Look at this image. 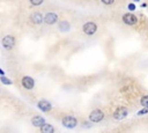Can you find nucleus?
Masks as SVG:
<instances>
[{
  "label": "nucleus",
  "instance_id": "nucleus-1",
  "mask_svg": "<svg viewBox=\"0 0 148 133\" xmlns=\"http://www.w3.org/2000/svg\"><path fill=\"white\" fill-rule=\"evenodd\" d=\"M62 125L67 128H74L77 125V119L73 116H66L62 119Z\"/></svg>",
  "mask_w": 148,
  "mask_h": 133
},
{
  "label": "nucleus",
  "instance_id": "nucleus-2",
  "mask_svg": "<svg viewBox=\"0 0 148 133\" xmlns=\"http://www.w3.org/2000/svg\"><path fill=\"white\" fill-rule=\"evenodd\" d=\"M82 30L86 35H94L97 30V25L94 23V22H87L83 24L82 27Z\"/></svg>",
  "mask_w": 148,
  "mask_h": 133
},
{
  "label": "nucleus",
  "instance_id": "nucleus-3",
  "mask_svg": "<svg viewBox=\"0 0 148 133\" xmlns=\"http://www.w3.org/2000/svg\"><path fill=\"white\" fill-rule=\"evenodd\" d=\"M127 113H128L127 109L124 108V106H120V108H118V109L113 112V118L117 119V120H123L124 118L127 117Z\"/></svg>",
  "mask_w": 148,
  "mask_h": 133
},
{
  "label": "nucleus",
  "instance_id": "nucleus-4",
  "mask_svg": "<svg viewBox=\"0 0 148 133\" xmlns=\"http://www.w3.org/2000/svg\"><path fill=\"white\" fill-rule=\"evenodd\" d=\"M103 118H104V113H103L101 110H94V111H91L90 114H89V119H90V121H92V123H98V121H101Z\"/></svg>",
  "mask_w": 148,
  "mask_h": 133
},
{
  "label": "nucleus",
  "instance_id": "nucleus-5",
  "mask_svg": "<svg viewBox=\"0 0 148 133\" xmlns=\"http://www.w3.org/2000/svg\"><path fill=\"white\" fill-rule=\"evenodd\" d=\"M14 44H15V38H14L13 36H10V35L5 36V37L2 38V45H3L5 49L10 50V49H13Z\"/></svg>",
  "mask_w": 148,
  "mask_h": 133
},
{
  "label": "nucleus",
  "instance_id": "nucleus-6",
  "mask_svg": "<svg viewBox=\"0 0 148 133\" xmlns=\"http://www.w3.org/2000/svg\"><path fill=\"white\" fill-rule=\"evenodd\" d=\"M123 22L126 23V24H128V25H133V24H135V23L138 22V19H136V16H134L133 14L127 13V14H125V15L123 16Z\"/></svg>",
  "mask_w": 148,
  "mask_h": 133
},
{
  "label": "nucleus",
  "instance_id": "nucleus-7",
  "mask_svg": "<svg viewBox=\"0 0 148 133\" xmlns=\"http://www.w3.org/2000/svg\"><path fill=\"white\" fill-rule=\"evenodd\" d=\"M37 106H38V109L42 110L43 112H49V111L52 109L51 103L47 102L46 99H42V101H39V102L37 103Z\"/></svg>",
  "mask_w": 148,
  "mask_h": 133
},
{
  "label": "nucleus",
  "instance_id": "nucleus-8",
  "mask_svg": "<svg viewBox=\"0 0 148 133\" xmlns=\"http://www.w3.org/2000/svg\"><path fill=\"white\" fill-rule=\"evenodd\" d=\"M22 86L25 88V89H32L34 86H35V81L32 77L30 76H23L22 77Z\"/></svg>",
  "mask_w": 148,
  "mask_h": 133
},
{
  "label": "nucleus",
  "instance_id": "nucleus-9",
  "mask_svg": "<svg viewBox=\"0 0 148 133\" xmlns=\"http://www.w3.org/2000/svg\"><path fill=\"white\" fill-rule=\"evenodd\" d=\"M44 21H45L46 24H54L58 21V16L54 13H47L44 17Z\"/></svg>",
  "mask_w": 148,
  "mask_h": 133
},
{
  "label": "nucleus",
  "instance_id": "nucleus-10",
  "mask_svg": "<svg viewBox=\"0 0 148 133\" xmlns=\"http://www.w3.org/2000/svg\"><path fill=\"white\" fill-rule=\"evenodd\" d=\"M30 20H31V22L35 23V24H40V23L43 22V16H42V14H40L39 12H35V13L31 14Z\"/></svg>",
  "mask_w": 148,
  "mask_h": 133
},
{
  "label": "nucleus",
  "instance_id": "nucleus-11",
  "mask_svg": "<svg viewBox=\"0 0 148 133\" xmlns=\"http://www.w3.org/2000/svg\"><path fill=\"white\" fill-rule=\"evenodd\" d=\"M31 124H32L35 127H40L43 124H45V120H44L42 117L36 116V117H34V118L31 119Z\"/></svg>",
  "mask_w": 148,
  "mask_h": 133
},
{
  "label": "nucleus",
  "instance_id": "nucleus-12",
  "mask_svg": "<svg viewBox=\"0 0 148 133\" xmlns=\"http://www.w3.org/2000/svg\"><path fill=\"white\" fill-rule=\"evenodd\" d=\"M56 130H54V127L52 126V125H50V124H43L42 126H40V132L42 133H53Z\"/></svg>",
  "mask_w": 148,
  "mask_h": 133
},
{
  "label": "nucleus",
  "instance_id": "nucleus-13",
  "mask_svg": "<svg viewBox=\"0 0 148 133\" xmlns=\"http://www.w3.org/2000/svg\"><path fill=\"white\" fill-rule=\"evenodd\" d=\"M69 28H71V25H69V23H68L67 21H61V22H59V30H60V31L66 32V31L69 30Z\"/></svg>",
  "mask_w": 148,
  "mask_h": 133
},
{
  "label": "nucleus",
  "instance_id": "nucleus-14",
  "mask_svg": "<svg viewBox=\"0 0 148 133\" xmlns=\"http://www.w3.org/2000/svg\"><path fill=\"white\" fill-rule=\"evenodd\" d=\"M140 103H141V105L145 108V106H147L148 108V95H146V96H143L141 99H140Z\"/></svg>",
  "mask_w": 148,
  "mask_h": 133
},
{
  "label": "nucleus",
  "instance_id": "nucleus-15",
  "mask_svg": "<svg viewBox=\"0 0 148 133\" xmlns=\"http://www.w3.org/2000/svg\"><path fill=\"white\" fill-rule=\"evenodd\" d=\"M0 80H1V82H2L3 84H8V86H9V84H12V83H13L9 79H7V77H6V76H3V75L0 77Z\"/></svg>",
  "mask_w": 148,
  "mask_h": 133
},
{
  "label": "nucleus",
  "instance_id": "nucleus-16",
  "mask_svg": "<svg viewBox=\"0 0 148 133\" xmlns=\"http://www.w3.org/2000/svg\"><path fill=\"white\" fill-rule=\"evenodd\" d=\"M30 2H31V5H34V6H39V5H42L43 0H30Z\"/></svg>",
  "mask_w": 148,
  "mask_h": 133
},
{
  "label": "nucleus",
  "instance_id": "nucleus-17",
  "mask_svg": "<svg viewBox=\"0 0 148 133\" xmlns=\"http://www.w3.org/2000/svg\"><path fill=\"white\" fill-rule=\"evenodd\" d=\"M145 113H148V108H147V106H145V109L140 110V111L138 112V116H142V114H145Z\"/></svg>",
  "mask_w": 148,
  "mask_h": 133
},
{
  "label": "nucleus",
  "instance_id": "nucleus-18",
  "mask_svg": "<svg viewBox=\"0 0 148 133\" xmlns=\"http://www.w3.org/2000/svg\"><path fill=\"white\" fill-rule=\"evenodd\" d=\"M104 5H111V3H113V1L114 0H101Z\"/></svg>",
  "mask_w": 148,
  "mask_h": 133
},
{
  "label": "nucleus",
  "instance_id": "nucleus-19",
  "mask_svg": "<svg viewBox=\"0 0 148 133\" xmlns=\"http://www.w3.org/2000/svg\"><path fill=\"white\" fill-rule=\"evenodd\" d=\"M127 8H128L130 10H134V9H135V5H134V3H130V5L127 6Z\"/></svg>",
  "mask_w": 148,
  "mask_h": 133
},
{
  "label": "nucleus",
  "instance_id": "nucleus-20",
  "mask_svg": "<svg viewBox=\"0 0 148 133\" xmlns=\"http://www.w3.org/2000/svg\"><path fill=\"white\" fill-rule=\"evenodd\" d=\"M146 6H147V3H145V2H143V3H141V7H142V8H145Z\"/></svg>",
  "mask_w": 148,
  "mask_h": 133
},
{
  "label": "nucleus",
  "instance_id": "nucleus-21",
  "mask_svg": "<svg viewBox=\"0 0 148 133\" xmlns=\"http://www.w3.org/2000/svg\"><path fill=\"white\" fill-rule=\"evenodd\" d=\"M0 74H1V75H3V74H5V73H3V71H2L1 68H0Z\"/></svg>",
  "mask_w": 148,
  "mask_h": 133
},
{
  "label": "nucleus",
  "instance_id": "nucleus-22",
  "mask_svg": "<svg viewBox=\"0 0 148 133\" xmlns=\"http://www.w3.org/2000/svg\"><path fill=\"white\" fill-rule=\"evenodd\" d=\"M134 1H139V0H134Z\"/></svg>",
  "mask_w": 148,
  "mask_h": 133
}]
</instances>
